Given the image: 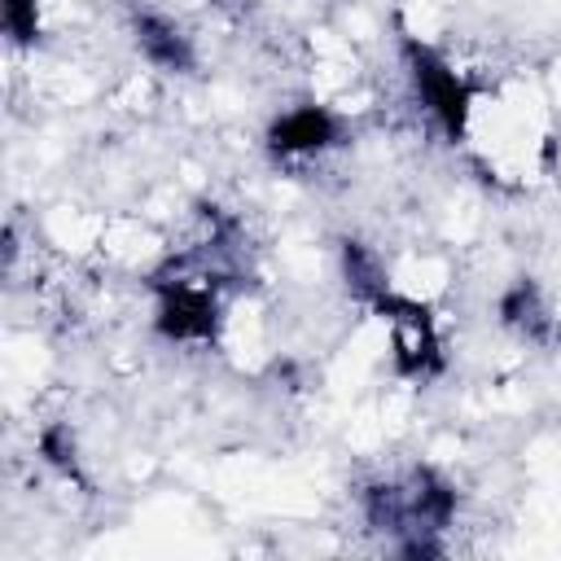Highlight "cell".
Masks as SVG:
<instances>
[{
  "mask_svg": "<svg viewBox=\"0 0 561 561\" xmlns=\"http://www.w3.org/2000/svg\"><path fill=\"white\" fill-rule=\"evenodd\" d=\"M346 136L342 118L324 105H298L289 114H280L272 127H267V153L276 162H289V158H316L324 149H337Z\"/></svg>",
  "mask_w": 561,
  "mask_h": 561,
  "instance_id": "277c9868",
  "label": "cell"
},
{
  "mask_svg": "<svg viewBox=\"0 0 561 561\" xmlns=\"http://www.w3.org/2000/svg\"><path fill=\"white\" fill-rule=\"evenodd\" d=\"M373 311L390 324V346H394L399 377L430 381V377H438L447 368V355H443V342H438L430 307H421L416 298H403L399 289H390Z\"/></svg>",
  "mask_w": 561,
  "mask_h": 561,
  "instance_id": "7a4b0ae2",
  "label": "cell"
},
{
  "mask_svg": "<svg viewBox=\"0 0 561 561\" xmlns=\"http://www.w3.org/2000/svg\"><path fill=\"white\" fill-rule=\"evenodd\" d=\"M500 324L504 329H513L522 342H530V346H552L557 337H561V324H557V316H552V307H548V298H543V289L535 285V280H513L504 294H500Z\"/></svg>",
  "mask_w": 561,
  "mask_h": 561,
  "instance_id": "8992f818",
  "label": "cell"
},
{
  "mask_svg": "<svg viewBox=\"0 0 561 561\" xmlns=\"http://www.w3.org/2000/svg\"><path fill=\"white\" fill-rule=\"evenodd\" d=\"M131 35H136L140 57L167 75H188L197 66V48H193L188 31L180 22H171L167 13H136Z\"/></svg>",
  "mask_w": 561,
  "mask_h": 561,
  "instance_id": "5b68a950",
  "label": "cell"
},
{
  "mask_svg": "<svg viewBox=\"0 0 561 561\" xmlns=\"http://www.w3.org/2000/svg\"><path fill=\"white\" fill-rule=\"evenodd\" d=\"M0 22L13 44H35L39 39V4L35 0H0Z\"/></svg>",
  "mask_w": 561,
  "mask_h": 561,
  "instance_id": "9c48e42d",
  "label": "cell"
},
{
  "mask_svg": "<svg viewBox=\"0 0 561 561\" xmlns=\"http://www.w3.org/2000/svg\"><path fill=\"white\" fill-rule=\"evenodd\" d=\"M456 504H460L456 486L430 465H416L403 478H377L359 491L364 522L390 535L394 548L408 539H438L451 526Z\"/></svg>",
  "mask_w": 561,
  "mask_h": 561,
  "instance_id": "6da1fadb",
  "label": "cell"
},
{
  "mask_svg": "<svg viewBox=\"0 0 561 561\" xmlns=\"http://www.w3.org/2000/svg\"><path fill=\"white\" fill-rule=\"evenodd\" d=\"M39 456H44L57 473L79 478V456H75V434H70V425H48V430H39Z\"/></svg>",
  "mask_w": 561,
  "mask_h": 561,
  "instance_id": "ba28073f",
  "label": "cell"
},
{
  "mask_svg": "<svg viewBox=\"0 0 561 561\" xmlns=\"http://www.w3.org/2000/svg\"><path fill=\"white\" fill-rule=\"evenodd\" d=\"M342 276H346V289H351V298H359L368 311L394 289L390 285V276H386V267H381V259L364 245V241H342Z\"/></svg>",
  "mask_w": 561,
  "mask_h": 561,
  "instance_id": "52a82bcc",
  "label": "cell"
},
{
  "mask_svg": "<svg viewBox=\"0 0 561 561\" xmlns=\"http://www.w3.org/2000/svg\"><path fill=\"white\" fill-rule=\"evenodd\" d=\"M403 61H408L412 88H416L421 105L430 110V118L443 127L447 140H460L465 127H469V110H473L469 83L421 39H403Z\"/></svg>",
  "mask_w": 561,
  "mask_h": 561,
  "instance_id": "3957f363",
  "label": "cell"
}]
</instances>
